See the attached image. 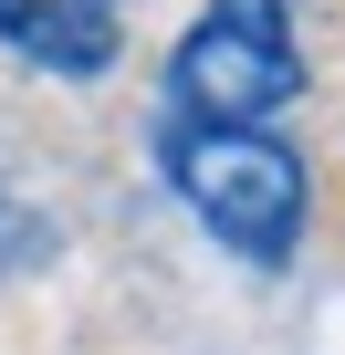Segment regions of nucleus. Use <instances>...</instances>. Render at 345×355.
I'll list each match as a JSON object with an SVG mask.
<instances>
[{
  "mask_svg": "<svg viewBox=\"0 0 345 355\" xmlns=\"http://www.w3.org/2000/svg\"><path fill=\"white\" fill-rule=\"evenodd\" d=\"M157 178L178 189V209L251 272H283L314 220V178L272 125H199V115H157Z\"/></svg>",
  "mask_w": 345,
  "mask_h": 355,
  "instance_id": "f257e3e1",
  "label": "nucleus"
},
{
  "mask_svg": "<svg viewBox=\"0 0 345 355\" xmlns=\"http://www.w3.org/2000/svg\"><path fill=\"white\" fill-rule=\"evenodd\" d=\"M303 105V32L293 0H199L167 53V115L199 125H283Z\"/></svg>",
  "mask_w": 345,
  "mask_h": 355,
  "instance_id": "f03ea898",
  "label": "nucleus"
},
{
  "mask_svg": "<svg viewBox=\"0 0 345 355\" xmlns=\"http://www.w3.org/2000/svg\"><path fill=\"white\" fill-rule=\"evenodd\" d=\"M115 42H126L115 0H0V53H22L32 73L94 84L115 63Z\"/></svg>",
  "mask_w": 345,
  "mask_h": 355,
  "instance_id": "7ed1b4c3",
  "label": "nucleus"
},
{
  "mask_svg": "<svg viewBox=\"0 0 345 355\" xmlns=\"http://www.w3.org/2000/svg\"><path fill=\"white\" fill-rule=\"evenodd\" d=\"M11 241H22V220H11V189H0V251H11Z\"/></svg>",
  "mask_w": 345,
  "mask_h": 355,
  "instance_id": "20e7f679",
  "label": "nucleus"
}]
</instances>
